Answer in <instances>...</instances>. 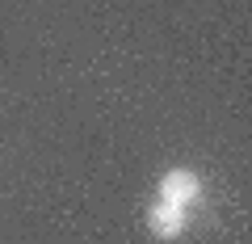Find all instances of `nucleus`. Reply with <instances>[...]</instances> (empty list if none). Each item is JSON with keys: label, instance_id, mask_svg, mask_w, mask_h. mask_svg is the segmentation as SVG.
Masks as SVG:
<instances>
[{"label": "nucleus", "instance_id": "f257e3e1", "mask_svg": "<svg viewBox=\"0 0 252 244\" xmlns=\"http://www.w3.org/2000/svg\"><path fill=\"white\" fill-rule=\"evenodd\" d=\"M185 207H177V202L168 198H156L152 207H147V227H152V236H160V240H177L181 232H185Z\"/></svg>", "mask_w": 252, "mask_h": 244}, {"label": "nucleus", "instance_id": "f03ea898", "mask_svg": "<svg viewBox=\"0 0 252 244\" xmlns=\"http://www.w3.org/2000/svg\"><path fill=\"white\" fill-rule=\"evenodd\" d=\"M160 198L177 202V207L198 202L202 198V177H198V173H189V169H168L160 177Z\"/></svg>", "mask_w": 252, "mask_h": 244}]
</instances>
